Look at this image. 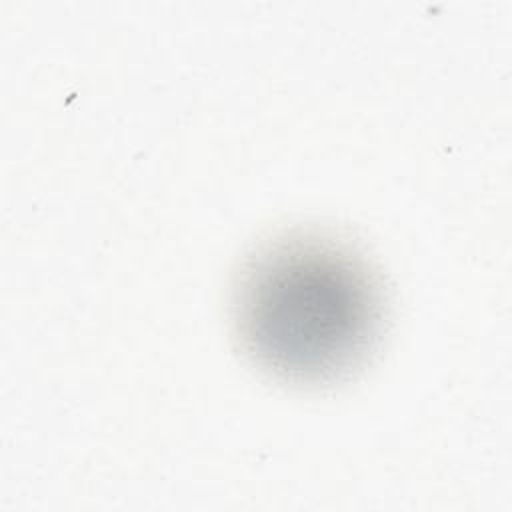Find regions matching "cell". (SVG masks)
<instances>
[{"label": "cell", "mask_w": 512, "mask_h": 512, "mask_svg": "<svg viewBox=\"0 0 512 512\" xmlns=\"http://www.w3.org/2000/svg\"><path fill=\"white\" fill-rule=\"evenodd\" d=\"M378 318V288L366 266L330 240H282L240 284L242 340L258 364L286 380L320 382L352 368Z\"/></svg>", "instance_id": "6da1fadb"}]
</instances>
